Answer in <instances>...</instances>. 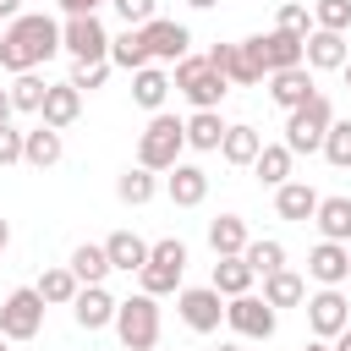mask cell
Returning a JSON list of instances; mask_svg holds the SVG:
<instances>
[{"label":"cell","mask_w":351,"mask_h":351,"mask_svg":"<svg viewBox=\"0 0 351 351\" xmlns=\"http://www.w3.org/2000/svg\"><path fill=\"white\" fill-rule=\"evenodd\" d=\"M165 192H170L176 208H197V203L208 197V170H203V165H176V170L165 176Z\"/></svg>","instance_id":"cell-19"},{"label":"cell","mask_w":351,"mask_h":351,"mask_svg":"<svg viewBox=\"0 0 351 351\" xmlns=\"http://www.w3.org/2000/svg\"><path fill=\"white\" fill-rule=\"evenodd\" d=\"M302 5H307V0H302Z\"/></svg>","instance_id":"cell-55"},{"label":"cell","mask_w":351,"mask_h":351,"mask_svg":"<svg viewBox=\"0 0 351 351\" xmlns=\"http://www.w3.org/2000/svg\"><path fill=\"white\" fill-rule=\"evenodd\" d=\"M307 329H313L318 340H335L340 329H351V302H346L335 285H324L318 296H307Z\"/></svg>","instance_id":"cell-13"},{"label":"cell","mask_w":351,"mask_h":351,"mask_svg":"<svg viewBox=\"0 0 351 351\" xmlns=\"http://www.w3.org/2000/svg\"><path fill=\"white\" fill-rule=\"evenodd\" d=\"M44 93H49V82L33 77V71H22V77L11 82V104H16L22 115H38V110H44Z\"/></svg>","instance_id":"cell-37"},{"label":"cell","mask_w":351,"mask_h":351,"mask_svg":"<svg viewBox=\"0 0 351 351\" xmlns=\"http://www.w3.org/2000/svg\"><path fill=\"white\" fill-rule=\"evenodd\" d=\"M241 258H247V269H252V274H263V280L285 269V247H280L274 236H263V241H247V252H241Z\"/></svg>","instance_id":"cell-36"},{"label":"cell","mask_w":351,"mask_h":351,"mask_svg":"<svg viewBox=\"0 0 351 351\" xmlns=\"http://www.w3.org/2000/svg\"><path fill=\"white\" fill-rule=\"evenodd\" d=\"M115 335L126 351H159V302L154 296H126L115 307Z\"/></svg>","instance_id":"cell-4"},{"label":"cell","mask_w":351,"mask_h":351,"mask_svg":"<svg viewBox=\"0 0 351 351\" xmlns=\"http://www.w3.org/2000/svg\"><path fill=\"white\" fill-rule=\"evenodd\" d=\"M5 247H11V225L0 219V252H5Z\"/></svg>","instance_id":"cell-48"},{"label":"cell","mask_w":351,"mask_h":351,"mask_svg":"<svg viewBox=\"0 0 351 351\" xmlns=\"http://www.w3.org/2000/svg\"><path fill=\"white\" fill-rule=\"evenodd\" d=\"M181 274H186V241L165 236V241L148 247V263H143L137 285H143V296H165V291H181Z\"/></svg>","instance_id":"cell-5"},{"label":"cell","mask_w":351,"mask_h":351,"mask_svg":"<svg viewBox=\"0 0 351 351\" xmlns=\"http://www.w3.org/2000/svg\"><path fill=\"white\" fill-rule=\"evenodd\" d=\"M324 159L335 170H351V121H335L329 137H324Z\"/></svg>","instance_id":"cell-39"},{"label":"cell","mask_w":351,"mask_h":351,"mask_svg":"<svg viewBox=\"0 0 351 351\" xmlns=\"http://www.w3.org/2000/svg\"><path fill=\"white\" fill-rule=\"evenodd\" d=\"M176 93H186L192 99V110H219V99H225V77L208 66V55H186V60H176Z\"/></svg>","instance_id":"cell-6"},{"label":"cell","mask_w":351,"mask_h":351,"mask_svg":"<svg viewBox=\"0 0 351 351\" xmlns=\"http://www.w3.org/2000/svg\"><path fill=\"white\" fill-rule=\"evenodd\" d=\"M148 247H154V241H143V236H132V230H115V236L104 241V252H110V269H121V274H143V263H148Z\"/></svg>","instance_id":"cell-24"},{"label":"cell","mask_w":351,"mask_h":351,"mask_svg":"<svg viewBox=\"0 0 351 351\" xmlns=\"http://www.w3.org/2000/svg\"><path fill=\"white\" fill-rule=\"evenodd\" d=\"M22 143H27V132L0 126V165H22Z\"/></svg>","instance_id":"cell-43"},{"label":"cell","mask_w":351,"mask_h":351,"mask_svg":"<svg viewBox=\"0 0 351 351\" xmlns=\"http://www.w3.org/2000/svg\"><path fill=\"white\" fill-rule=\"evenodd\" d=\"M313 27H324V33H351V0H313Z\"/></svg>","instance_id":"cell-38"},{"label":"cell","mask_w":351,"mask_h":351,"mask_svg":"<svg viewBox=\"0 0 351 351\" xmlns=\"http://www.w3.org/2000/svg\"><path fill=\"white\" fill-rule=\"evenodd\" d=\"M263 302L269 307H296V302H307V280L291 274V269H280V274L263 280Z\"/></svg>","instance_id":"cell-35"},{"label":"cell","mask_w":351,"mask_h":351,"mask_svg":"<svg viewBox=\"0 0 351 351\" xmlns=\"http://www.w3.org/2000/svg\"><path fill=\"white\" fill-rule=\"evenodd\" d=\"M99 5H104V0H60L66 16H99Z\"/></svg>","instance_id":"cell-44"},{"label":"cell","mask_w":351,"mask_h":351,"mask_svg":"<svg viewBox=\"0 0 351 351\" xmlns=\"http://www.w3.org/2000/svg\"><path fill=\"white\" fill-rule=\"evenodd\" d=\"M16 16H22V0H0V22H5V27H11V22H16Z\"/></svg>","instance_id":"cell-45"},{"label":"cell","mask_w":351,"mask_h":351,"mask_svg":"<svg viewBox=\"0 0 351 351\" xmlns=\"http://www.w3.org/2000/svg\"><path fill=\"white\" fill-rule=\"evenodd\" d=\"M110 5L121 11L126 27H148V22H154V0H110Z\"/></svg>","instance_id":"cell-42"},{"label":"cell","mask_w":351,"mask_h":351,"mask_svg":"<svg viewBox=\"0 0 351 351\" xmlns=\"http://www.w3.org/2000/svg\"><path fill=\"white\" fill-rule=\"evenodd\" d=\"M302 55H307V66H313V71H346L351 44H346V33H324V27H313V33H307V44H302Z\"/></svg>","instance_id":"cell-16"},{"label":"cell","mask_w":351,"mask_h":351,"mask_svg":"<svg viewBox=\"0 0 351 351\" xmlns=\"http://www.w3.org/2000/svg\"><path fill=\"white\" fill-rule=\"evenodd\" d=\"M104 77H110V60H88V66H71V88L77 93H93V88H104Z\"/></svg>","instance_id":"cell-41"},{"label":"cell","mask_w":351,"mask_h":351,"mask_svg":"<svg viewBox=\"0 0 351 351\" xmlns=\"http://www.w3.org/2000/svg\"><path fill=\"white\" fill-rule=\"evenodd\" d=\"M225 324H230L241 340H269L280 318H274V307H269L263 296L247 291V296H230V302H225Z\"/></svg>","instance_id":"cell-11"},{"label":"cell","mask_w":351,"mask_h":351,"mask_svg":"<svg viewBox=\"0 0 351 351\" xmlns=\"http://www.w3.org/2000/svg\"><path fill=\"white\" fill-rule=\"evenodd\" d=\"M329 351H351V329H340V335H335V346H329Z\"/></svg>","instance_id":"cell-47"},{"label":"cell","mask_w":351,"mask_h":351,"mask_svg":"<svg viewBox=\"0 0 351 351\" xmlns=\"http://www.w3.org/2000/svg\"><path fill=\"white\" fill-rule=\"evenodd\" d=\"M291 159H296V154H291L285 143H263V154L252 159V170H258V181H263V186H274V192H280V186L291 181Z\"/></svg>","instance_id":"cell-29"},{"label":"cell","mask_w":351,"mask_h":351,"mask_svg":"<svg viewBox=\"0 0 351 351\" xmlns=\"http://www.w3.org/2000/svg\"><path fill=\"white\" fill-rule=\"evenodd\" d=\"M208 66L225 77V82H236V88H252V82H263L269 71H263V60L247 49V38L241 44H214L208 49Z\"/></svg>","instance_id":"cell-12"},{"label":"cell","mask_w":351,"mask_h":351,"mask_svg":"<svg viewBox=\"0 0 351 351\" xmlns=\"http://www.w3.org/2000/svg\"><path fill=\"white\" fill-rule=\"evenodd\" d=\"M274 27H280V33L307 38V33H313V11H307L302 0H285V5H280V16H274Z\"/></svg>","instance_id":"cell-40"},{"label":"cell","mask_w":351,"mask_h":351,"mask_svg":"<svg viewBox=\"0 0 351 351\" xmlns=\"http://www.w3.org/2000/svg\"><path fill=\"white\" fill-rule=\"evenodd\" d=\"M302 44H307V38L280 33V27H269V33H252V38H247V49L263 60V71H269V77H274V71H291V66H307Z\"/></svg>","instance_id":"cell-10"},{"label":"cell","mask_w":351,"mask_h":351,"mask_svg":"<svg viewBox=\"0 0 351 351\" xmlns=\"http://www.w3.org/2000/svg\"><path fill=\"white\" fill-rule=\"evenodd\" d=\"M252 280H258V274L247 269V258H219V263H214V274H208V285H214L225 302H230V296H247V291H252Z\"/></svg>","instance_id":"cell-27"},{"label":"cell","mask_w":351,"mask_h":351,"mask_svg":"<svg viewBox=\"0 0 351 351\" xmlns=\"http://www.w3.org/2000/svg\"><path fill=\"white\" fill-rule=\"evenodd\" d=\"M346 247H351V241H346Z\"/></svg>","instance_id":"cell-54"},{"label":"cell","mask_w":351,"mask_h":351,"mask_svg":"<svg viewBox=\"0 0 351 351\" xmlns=\"http://www.w3.org/2000/svg\"><path fill=\"white\" fill-rule=\"evenodd\" d=\"M219 154H225V165H252V159L263 154V132H252V126H230L225 143H219Z\"/></svg>","instance_id":"cell-32"},{"label":"cell","mask_w":351,"mask_h":351,"mask_svg":"<svg viewBox=\"0 0 351 351\" xmlns=\"http://www.w3.org/2000/svg\"><path fill=\"white\" fill-rule=\"evenodd\" d=\"M176 313H181V324H186V329L214 335V329H219V318H225V296H219L214 285H186V291H176Z\"/></svg>","instance_id":"cell-9"},{"label":"cell","mask_w":351,"mask_h":351,"mask_svg":"<svg viewBox=\"0 0 351 351\" xmlns=\"http://www.w3.org/2000/svg\"><path fill=\"white\" fill-rule=\"evenodd\" d=\"M60 49V22L55 16H44V11H22L5 33H0V66L5 71H33L38 60H49Z\"/></svg>","instance_id":"cell-1"},{"label":"cell","mask_w":351,"mask_h":351,"mask_svg":"<svg viewBox=\"0 0 351 351\" xmlns=\"http://www.w3.org/2000/svg\"><path fill=\"white\" fill-rule=\"evenodd\" d=\"M0 351H5V340H0Z\"/></svg>","instance_id":"cell-53"},{"label":"cell","mask_w":351,"mask_h":351,"mask_svg":"<svg viewBox=\"0 0 351 351\" xmlns=\"http://www.w3.org/2000/svg\"><path fill=\"white\" fill-rule=\"evenodd\" d=\"M170 88H176V82H170V77H165L159 66H143V71H132V99H137L143 110H154V115L165 110V99H170Z\"/></svg>","instance_id":"cell-26"},{"label":"cell","mask_w":351,"mask_h":351,"mask_svg":"<svg viewBox=\"0 0 351 351\" xmlns=\"http://www.w3.org/2000/svg\"><path fill=\"white\" fill-rule=\"evenodd\" d=\"M82 115V93L71 88V82H49V93H44V110H38V121L44 126H55V132H66L71 121Z\"/></svg>","instance_id":"cell-20"},{"label":"cell","mask_w":351,"mask_h":351,"mask_svg":"<svg viewBox=\"0 0 351 351\" xmlns=\"http://www.w3.org/2000/svg\"><path fill=\"white\" fill-rule=\"evenodd\" d=\"M77 291H82V280H77L71 269H44V274H38V296H44L49 307H71Z\"/></svg>","instance_id":"cell-34"},{"label":"cell","mask_w":351,"mask_h":351,"mask_svg":"<svg viewBox=\"0 0 351 351\" xmlns=\"http://www.w3.org/2000/svg\"><path fill=\"white\" fill-rule=\"evenodd\" d=\"M110 66H121V71H143V66H154V55H148V44H143L137 27H126L121 38H110Z\"/></svg>","instance_id":"cell-30"},{"label":"cell","mask_w":351,"mask_h":351,"mask_svg":"<svg viewBox=\"0 0 351 351\" xmlns=\"http://www.w3.org/2000/svg\"><path fill=\"white\" fill-rule=\"evenodd\" d=\"M214 351H241V346H230V340H225V346H214Z\"/></svg>","instance_id":"cell-51"},{"label":"cell","mask_w":351,"mask_h":351,"mask_svg":"<svg viewBox=\"0 0 351 351\" xmlns=\"http://www.w3.org/2000/svg\"><path fill=\"white\" fill-rule=\"evenodd\" d=\"M82 285H104V274H110V252L104 247H93V241H82V247H71V263H66Z\"/></svg>","instance_id":"cell-31"},{"label":"cell","mask_w":351,"mask_h":351,"mask_svg":"<svg viewBox=\"0 0 351 351\" xmlns=\"http://www.w3.org/2000/svg\"><path fill=\"white\" fill-rule=\"evenodd\" d=\"M60 154H66V143H60V132L55 126H33L27 132V143H22V165H33V170H49V165H60Z\"/></svg>","instance_id":"cell-23"},{"label":"cell","mask_w":351,"mask_h":351,"mask_svg":"<svg viewBox=\"0 0 351 351\" xmlns=\"http://www.w3.org/2000/svg\"><path fill=\"white\" fill-rule=\"evenodd\" d=\"M318 203H324V197H318L307 181H285V186L274 192V214H280V219H296V225H307V219L318 214Z\"/></svg>","instance_id":"cell-21"},{"label":"cell","mask_w":351,"mask_h":351,"mask_svg":"<svg viewBox=\"0 0 351 351\" xmlns=\"http://www.w3.org/2000/svg\"><path fill=\"white\" fill-rule=\"evenodd\" d=\"M318 93V82H313V66H291V71H274L269 77V99L291 115V110H302L307 99Z\"/></svg>","instance_id":"cell-15"},{"label":"cell","mask_w":351,"mask_h":351,"mask_svg":"<svg viewBox=\"0 0 351 351\" xmlns=\"http://www.w3.org/2000/svg\"><path fill=\"white\" fill-rule=\"evenodd\" d=\"M346 82H351V60H346Z\"/></svg>","instance_id":"cell-52"},{"label":"cell","mask_w":351,"mask_h":351,"mask_svg":"<svg viewBox=\"0 0 351 351\" xmlns=\"http://www.w3.org/2000/svg\"><path fill=\"white\" fill-rule=\"evenodd\" d=\"M225 121H219V110H192L186 115V148H197V154H214L219 143H225Z\"/></svg>","instance_id":"cell-25"},{"label":"cell","mask_w":351,"mask_h":351,"mask_svg":"<svg viewBox=\"0 0 351 351\" xmlns=\"http://www.w3.org/2000/svg\"><path fill=\"white\" fill-rule=\"evenodd\" d=\"M186 5H192V11H214L219 0H186Z\"/></svg>","instance_id":"cell-49"},{"label":"cell","mask_w":351,"mask_h":351,"mask_svg":"<svg viewBox=\"0 0 351 351\" xmlns=\"http://www.w3.org/2000/svg\"><path fill=\"white\" fill-rule=\"evenodd\" d=\"M247 219L241 214H219V219H208V247H214V258H241L247 252Z\"/></svg>","instance_id":"cell-22"},{"label":"cell","mask_w":351,"mask_h":351,"mask_svg":"<svg viewBox=\"0 0 351 351\" xmlns=\"http://www.w3.org/2000/svg\"><path fill=\"white\" fill-rule=\"evenodd\" d=\"M307 274H313L318 285H335V291H340V280L351 274V247H346V241H318V247L307 252Z\"/></svg>","instance_id":"cell-17"},{"label":"cell","mask_w":351,"mask_h":351,"mask_svg":"<svg viewBox=\"0 0 351 351\" xmlns=\"http://www.w3.org/2000/svg\"><path fill=\"white\" fill-rule=\"evenodd\" d=\"M115 307H121V302H115L104 285H82V291H77V302H71V318H77V329H88V335H93V329L115 324Z\"/></svg>","instance_id":"cell-18"},{"label":"cell","mask_w":351,"mask_h":351,"mask_svg":"<svg viewBox=\"0 0 351 351\" xmlns=\"http://www.w3.org/2000/svg\"><path fill=\"white\" fill-rule=\"evenodd\" d=\"M11 110H16L11 104V88H0V126H11Z\"/></svg>","instance_id":"cell-46"},{"label":"cell","mask_w":351,"mask_h":351,"mask_svg":"<svg viewBox=\"0 0 351 351\" xmlns=\"http://www.w3.org/2000/svg\"><path fill=\"white\" fill-rule=\"evenodd\" d=\"M302 351H329V346H324V340H313V346H302Z\"/></svg>","instance_id":"cell-50"},{"label":"cell","mask_w":351,"mask_h":351,"mask_svg":"<svg viewBox=\"0 0 351 351\" xmlns=\"http://www.w3.org/2000/svg\"><path fill=\"white\" fill-rule=\"evenodd\" d=\"M143 33V44H148V55L154 60H186V49H192V33H186V22H165V16H154L148 27H137Z\"/></svg>","instance_id":"cell-14"},{"label":"cell","mask_w":351,"mask_h":351,"mask_svg":"<svg viewBox=\"0 0 351 351\" xmlns=\"http://www.w3.org/2000/svg\"><path fill=\"white\" fill-rule=\"evenodd\" d=\"M44 296H38V285H16L5 302H0V340H33L38 329H44Z\"/></svg>","instance_id":"cell-7"},{"label":"cell","mask_w":351,"mask_h":351,"mask_svg":"<svg viewBox=\"0 0 351 351\" xmlns=\"http://www.w3.org/2000/svg\"><path fill=\"white\" fill-rule=\"evenodd\" d=\"M181 148H186V121H176V115L159 110V115L143 126V137H137V165L154 170V176H159V170L170 176V170L181 165Z\"/></svg>","instance_id":"cell-2"},{"label":"cell","mask_w":351,"mask_h":351,"mask_svg":"<svg viewBox=\"0 0 351 351\" xmlns=\"http://www.w3.org/2000/svg\"><path fill=\"white\" fill-rule=\"evenodd\" d=\"M313 225H318L324 241H351V197H324Z\"/></svg>","instance_id":"cell-28"},{"label":"cell","mask_w":351,"mask_h":351,"mask_svg":"<svg viewBox=\"0 0 351 351\" xmlns=\"http://www.w3.org/2000/svg\"><path fill=\"white\" fill-rule=\"evenodd\" d=\"M329 126H335V104H329L324 93H313L302 110L285 115V148H291V154H324Z\"/></svg>","instance_id":"cell-3"},{"label":"cell","mask_w":351,"mask_h":351,"mask_svg":"<svg viewBox=\"0 0 351 351\" xmlns=\"http://www.w3.org/2000/svg\"><path fill=\"white\" fill-rule=\"evenodd\" d=\"M60 49H71L77 66L110 60V33H104L99 16H66V22H60Z\"/></svg>","instance_id":"cell-8"},{"label":"cell","mask_w":351,"mask_h":351,"mask_svg":"<svg viewBox=\"0 0 351 351\" xmlns=\"http://www.w3.org/2000/svg\"><path fill=\"white\" fill-rule=\"evenodd\" d=\"M154 192H159V181H154V170H143V165L121 170V181H115V197H121V203H132V208L154 203Z\"/></svg>","instance_id":"cell-33"}]
</instances>
